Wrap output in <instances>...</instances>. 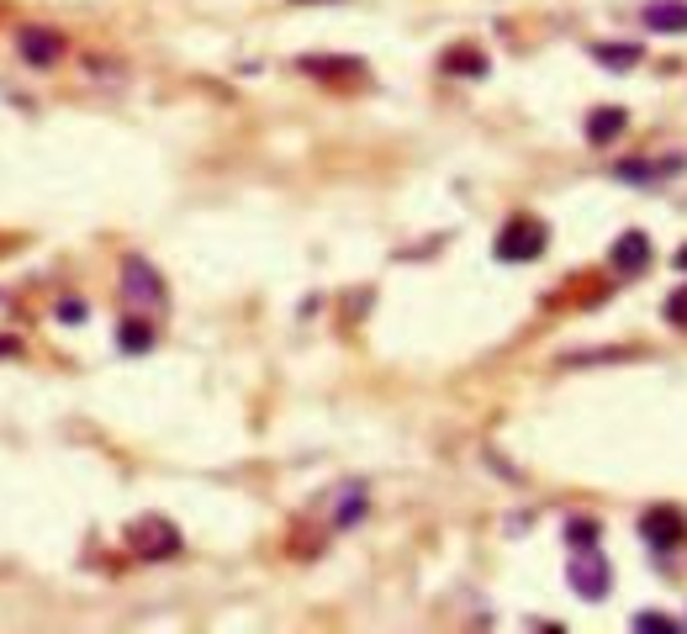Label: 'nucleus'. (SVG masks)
I'll list each match as a JSON object with an SVG mask.
<instances>
[{
  "label": "nucleus",
  "instance_id": "obj_7",
  "mask_svg": "<svg viewBox=\"0 0 687 634\" xmlns=\"http://www.w3.org/2000/svg\"><path fill=\"white\" fill-rule=\"evenodd\" d=\"M645 265H651V239H645L640 228H634V233H619V239H614V270L640 275Z\"/></svg>",
  "mask_w": 687,
  "mask_h": 634
},
{
  "label": "nucleus",
  "instance_id": "obj_6",
  "mask_svg": "<svg viewBox=\"0 0 687 634\" xmlns=\"http://www.w3.org/2000/svg\"><path fill=\"white\" fill-rule=\"evenodd\" d=\"M640 534L651 540V550H677L687 540V518L677 508H651L640 518Z\"/></svg>",
  "mask_w": 687,
  "mask_h": 634
},
{
  "label": "nucleus",
  "instance_id": "obj_1",
  "mask_svg": "<svg viewBox=\"0 0 687 634\" xmlns=\"http://www.w3.org/2000/svg\"><path fill=\"white\" fill-rule=\"evenodd\" d=\"M545 243H550V228L529 217V211H518L503 222V233H497V260H508V265H524V260H539L545 254Z\"/></svg>",
  "mask_w": 687,
  "mask_h": 634
},
{
  "label": "nucleus",
  "instance_id": "obj_16",
  "mask_svg": "<svg viewBox=\"0 0 687 634\" xmlns=\"http://www.w3.org/2000/svg\"><path fill=\"white\" fill-rule=\"evenodd\" d=\"M634 630H661V634H672L677 624H672L666 613H640V619H634Z\"/></svg>",
  "mask_w": 687,
  "mask_h": 634
},
{
  "label": "nucleus",
  "instance_id": "obj_2",
  "mask_svg": "<svg viewBox=\"0 0 687 634\" xmlns=\"http://www.w3.org/2000/svg\"><path fill=\"white\" fill-rule=\"evenodd\" d=\"M608 576H614V572H608V555H603L593 540L582 544V550H571L566 581L582 592V598H587V603H603V598H608Z\"/></svg>",
  "mask_w": 687,
  "mask_h": 634
},
{
  "label": "nucleus",
  "instance_id": "obj_8",
  "mask_svg": "<svg viewBox=\"0 0 687 634\" xmlns=\"http://www.w3.org/2000/svg\"><path fill=\"white\" fill-rule=\"evenodd\" d=\"M625 127H629L625 106H593V112H587V143H598L603 149V143H614Z\"/></svg>",
  "mask_w": 687,
  "mask_h": 634
},
{
  "label": "nucleus",
  "instance_id": "obj_14",
  "mask_svg": "<svg viewBox=\"0 0 687 634\" xmlns=\"http://www.w3.org/2000/svg\"><path fill=\"white\" fill-rule=\"evenodd\" d=\"M445 69L449 74H486V59L471 54V48H460V54H445Z\"/></svg>",
  "mask_w": 687,
  "mask_h": 634
},
{
  "label": "nucleus",
  "instance_id": "obj_12",
  "mask_svg": "<svg viewBox=\"0 0 687 634\" xmlns=\"http://www.w3.org/2000/svg\"><path fill=\"white\" fill-rule=\"evenodd\" d=\"M365 518V492L359 486H344V497H339V514H333V523L339 529H350V523H359Z\"/></svg>",
  "mask_w": 687,
  "mask_h": 634
},
{
  "label": "nucleus",
  "instance_id": "obj_18",
  "mask_svg": "<svg viewBox=\"0 0 687 634\" xmlns=\"http://www.w3.org/2000/svg\"><path fill=\"white\" fill-rule=\"evenodd\" d=\"M16 349H22V344H16V338H5V333H0V360H5V355H16Z\"/></svg>",
  "mask_w": 687,
  "mask_h": 634
},
{
  "label": "nucleus",
  "instance_id": "obj_20",
  "mask_svg": "<svg viewBox=\"0 0 687 634\" xmlns=\"http://www.w3.org/2000/svg\"><path fill=\"white\" fill-rule=\"evenodd\" d=\"M301 5H312V0H301Z\"/></svg>",
  "mask_w": 687,
  "mask_h": 634
},
{
  "label": "nucleus",
  "instance_id": "obj_3",
  "mask_svg": "<svg viewBox=\"0 0 687 634\" xmlns=\"http://www.w3.org/2000/svg\"><path fill=\"white\" fill-rule=\"evenodd\" d=\"M127 544H133V555L138 561H175L180 555V529L170 518H138L133 529H127Z\"/></svg>",
  "mask_w": 687,
  "mask_h": 634
},
{
  "label": "nucleus",
  "instance_id": "obj_10",
  "mask_svg": "<svg viewBox=\"0 0 687 634\" xmlns=\"http://www.w3.org/2000/svg\"><path fill=\"white\" fill-rule=\"evenodd\" d=\"M301 69L318 74V80H359V74H365L359 59H301Z\"/></svg>",
  "mask_w": 687,
  "mask_h": 634
},
{
  "label": "nucleus",
  "instance_id": "obj_9",
  "mask_svg": "<svg viewBox=\"0 0 687 634\" xmlns=\"http://www.w3.org/2000/svg\"><path fill=\"white\" fill-rule=\"evenodd\" d=\"M645 27L687 32V5H683V0H651V5H645Z\"/></svg>",
  "mask_w": 687,
  "mask_h": 634
},
{
  "label": "nucleus",
  "instance_id": "obj_11",
  "mask_svg": "<svg viewBox=\"0 0 687 634\" xmlns=\"http://www.w3.org/2000/svg\"><path fill=\"white\" fill-rule=\"evenodd\" d=\"M117 338H122V349H127V355H149V349H153V328H149V323H138V318H127V323L117 328Z\"/></svg>",
  "mask_w": 687,
  "mask_h": 634
},
{
  "label": "nucleus",
  "instance_id": "obj_15",
  "mask_svg": "<svg viewBox=\"0 0 687 634\" xmlns=\"http://www.w3.org/2000/svg\"><path fill=\"white\" fill-rule=\"evenodd\" d=\"M661 312H666V323H672V328H687V286H683V291H672Z\"/></svg>",
  "mask_w": 687,
  "mask_h": 634
},
{
  "label": "nucleus",
  "instance_id": "obj_4",
  "mask_svg": "<svg viewBox=\"0 0 687 634\" xmlns=\"http://www.w3.org/2000/svg\"><path fill=\"white\" fill-rule=\"evenodd\" d=\"M122 297L133 307H164V275L144 254H127L122 260Z\"/></svg>",
  "mask_w": 687,
  "mask_h": 634
},
{
  "label": "nucleus",
  "instance_id": "obj_13",
  "mask_svg": "<svg viewBox=\"0 0 687 634\" xmlns=\"http://www.w3.org/2000/svg\"><path fill=\"white\" fill-rule=\"evenodd\" d=\"M593 59L608 64V69H629V64H640V43H625V48H593Z\"/></svg>",
  "mask_w": 687,
  "mask_h": 634
},
{
  "label": "nucleus",
  "instance_id": "obj_19",
  "mask_svg": "<svg viewBox=\"0 0 687 634\" xmlns=\"http://www.w3.org/2000/svg\"><path fill=\"white\" fill-rule=\"evenodd\" d=\"M677 270H687V243H683V249H677Z\"/></svg>",
  "mask_w": 687,
  "mask_h": 634
},
{
  "label": "nucleus",
  "instance_id": "obj_17",
  "mask_svg": "<svg viewBox=\"0 0 687 634\" xmlns=\"http://www.w3.org/2000/svg\"><path fill=\"white\" fill-rule=\"evenodd\" d=\"M59 318H64V323H80V318H85V307H80V302H64Z\"/></svg>",
  "mask_w": 687,
  "mask_h": 634
},
{
  "label": "nucleus",
  "instance_id": "obj_5",
  "mask_svg": "<svg viewBox=\"0 0 687 634\" xmlns=\"http://www.w3.org/2000/svg\"><path fill=\"white\" fill-rule=\"evenodd\" d=\"M16 54L32 64V69H54L64 59V37L54 27H22L16 32Z\"/></svg>",
  "mask_w": 687,
  "mask_h": 634
}]
</instances>
